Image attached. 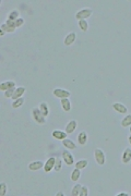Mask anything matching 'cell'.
Listing matches in <instances>:
<instances>
[{
    "mask_svg": "<svg viewBox=\"0 0 131 196\" xmlns=\"http://www.w3.org/2000/svg\"><path fill=\"white\" fill-rule=\"evenodd\" d=\"M92 12H93L92 9H90V8H84V9L80 10V11L75 14V18H77L79 21H81V20H85L92 15Z\"/></svg>",
    "mask_w": 131,
    "mask_h": 196,
    "instance_id": "obj_3",
    "label": "cell"
},
{
    "mask_svg": "<svg viewBox=\"0 0 131 196\" xmlns=\"http://www.w3.org/2000/svg\"><path fill=\"white\" fill-rule=\"evenodd\" d=\"M56 195H57V196H62V195H64V193H62V192H58Z\"/></svg>",
    "mask_w": 131,
    "mask_h": 196,
    "instance_id": "obj_34",
    "label": "cell"
},
{
    "mask_svg": "<svg viewBox=\"0 0 131 196\" xmlns=\"http://www.w3.org/2000/svg\"><path fill=\"white\" fill-rule=\"evenodd\" d=\"M61 168H62V159L60 158H56V162H55V171H60Z\"/></svg>",
    "mask_w": 131,
    "mask_h": 196,
    "instance_id": "obj_26",
    "label": "cell"
},
{
    "mask_svg": "<svg viewBox=\"0 0 131 196\" xmlns=\"http://www.w3.org/2000/svg\"><path fill=\"white\" fill-rule=\"evenodd\" d=\"M81 189H82V185L81 184H75L71 191V195L72 196H80L81 193Z\"/></svg>",
    "mask_w": 131,
    "mask_h": 196,
    "instance_id": "obj_21",
    "label": "cell"
},
{
    "mask_svg": "<svg viewBox=\"0 0 131 196\" xmlns=\"http://www.w3.org/2000/svg\"><path fill=\"white\" fill-rule=\"evenodd\" d=\"M16 87H12V88L8 89V91H6L4 92V96H6V98H12L13 94H14V92H16Z\"/></svg>",
    "mask_w": 131,
    "mask_h": 196,
    "instance_id": "obj_28",
    "label": "cell"
},
{
    "mask_svg": "<svg viewBox=\"0 0 131 196\" xmlns=\"http://www.w3.org/2000/svg\"><path fill=\"white\" fill-rule=\"evenodd\" d=\"M24 93H25V87L20 86V87H18V88L16 89V92H14V94H13V96H12V99L16 100V99H18V98H21Z\"/></svg>",
    "mask_w": 131,
    "mask_h": 196,
    "instance_id": "obj_16",
    "label": "cell"
},
{
    "mask_svg": "<svg viewBox=\"0 0 131 196\" xmlns=\"http://www.w3.org/2000/svg\"><path fill=\"white\" fill-rule=\"evenodd\" d=\"M87 159H81V160H79V161L75 164V168H79V169H85V168L87 167Z\"/></svg>",
    "mask_w": 131,
    "mask_h": 196,
    "instance_id": "obj_23",
    "label": "cell"
},
{
    "mask_svg": "<svg viewBox=\"0 0 131 196\" xmlns=\"http://www.w3.org/2000/svg\"><path fill=\"white\" fill-rule=\"evenodd\" d=\"M18 19H19V11H18V10H12V11L8 14V20L16 21V20H18Z\"/></svg>",
    "mask_w": 131,
    "mask_h": 196,
    "instance_id": "obj_22",
    "label": "cell"
},
{
    "mask_svg": "<svg viewBox=\"0 0 131 196\" xmlns=\"http://www.w3.org/2000/svg\"><path fill=\"white\" fill-rule=\"evenodd\" d=\"M77 39V34L74 32H71L64 37V45L66 46H71V45L73 44L74 41Z\"/></svg>",
    "mask_w": 131,
    "mask_h": 196,
    "instance_id": "obj_8",
    "label": "cell"
},
{
    "mask_svg": "<svg viewBox=\"0 0 131 196\" xmlns=\"http://www.w3.org/2000/svg\"><path fill=\"white\" fill-rule=\"evenodd\" d=\"M77 125H78V122L75 120L69 121L67 124V127H66V131H64V132L67 133L68 135H69V134H72V133L75 131V129H77Z\"/></svg>",
    "mask_w": 131,
    "mask_h": 196,
    "instance_id": "obj_7",
    "label": "cell"
},
{
    "mask_svg": "<svg viewBox=\"0 0 131 196\" xmlns=\"http://www.w3.org/2000/svg\"><path fill=\"white\" fill-rule=\"evenodd\" d=\"M121 160L124 164H129L131 161V148H126L122 154Z\"/></svg>",
    "mask_w": 131,
    "mask_h": 196,
    "instance_id": "obj_13",
    "label": "cell"
},
{
    "mask_svg": "<svg viewBox=\"0 0 131 196\" xmlns=\"http://www.w3.org/2000/svg\"><path fill=\"white\" fill-rule=\"evenodd\" d=\"M112 108H114L117 112H119V113H127V111H128V109H127V107H126L125 105L120 104V102H115V104H112Z\"/></svg>",
    "mask_w": 131,
    "mask_h": 196,
    "instance_id": "obj_10",
    "label": "cell"
},
{
    "mask_svg": "<svg viewBox=\"0 0 131 196\" xmlns=\"http://www.w3.org/2000/svg\"><path fill=\"white\" fill-rule=\"evenodd\" d=\"M87 195H89V189H87V186H82L80 196H87Z\"/></svg>",
    "mask_w": 131,
    "mask_h": 196,
    "instance_id": "obj_30",
    "label": "cell"
},
{
    "mask_svg": "<svg viewBox=\"0 0 131 196\" xmlns=\"http://www.w3.org/2000/svg\"><path fill=\"white\" fill-rule=\"evenodd\" d=\"M23 104H24V99H23L22 97L18 98V99H16V100L12 102V108H14V109H16V108H20Z\"/></svg>",
    "mask_w": 131,
    "mask_h": 196,
    "instance_id": "obj_24",
    "label": "cell"
},
{
    "mask_svg": "<svg viewBox=\"0 0 131 196\" xmlns=\"http://www.w3.org/2000/svg\"><path fill=\"white\" fill-rule=\"evenodd\" d=\"M32 117L34 121H36L38 124H45L46 123V117L42 113V111L39 110V108H33L32 109Z\"/></svg>",
    "mask_w": 131,
    "mask_h": 196,
    "instance_id": "obj_1",
    "label": "cell"
},
{
    "mask_svg": "<svg viewBox=\"0 0 131 196\" xmlns=\"http://www.w3.org/2000/svg\"><path fill=\"white\" fill-rule=\"evenodd\" d=\"M78 142L80 145H85L87 143V133L85 131H82V132L79 133L78 135Z\"/></svg>",
    "mask_w": 131,
    "mask_h": 196,
    "instance_id": "obj_14",
    "label": "cell"
},
{
    "mask_svg": "<svg viewBox=\"0 0 131 196\" xmlns=\"http://www.w3.org/2000/svg\"><path fill=\"white\" fill-rule=\"evenodd\" d=\"M51 135H53V137H55L56 139H67V133L66 132H62V131L60 130H55L53 131V133H51Z\"/></svg>",
    "mask_w": 131,
    "mask_h": 196,
    "instance_id": "obj_11",
    "label": "cell"
},
{
    "mask_svg": "<svg viewBox=\"0 0 131 196\" xmlns=\"http://www.w3.org/2000/svg\"><path fill=\"white\" fill-rule=\"evenodd\" d=\"M6 24L8 26H10V27H12V29H16V21H11V20H7Z\"/></svg>",
    "mask_w": 131,
    "mask_h": 196,
    "instance_id": "obj_31",
    "label": "cell"
},
{
    "mask_svg": "<svg viewBox=\"0 0 131 196\" xmlns=\"http://www.w3.org/2000/svg\"><path fill=\"white\" fill-rule=\"evenodd\" d=\"M128 142H129V144L131 145V134L129 135V137H128Z\"/></svg>",
    "mask_w": 131,
    "mask_h": 196,
    "instance_id": "obj_36",
    "label": "cell"
},
{
    "mask_svg": "<svg viewBox=\"0 0 131 196\" xmlns=\"http://www.w3.org/2000/svg\"><path fill=\"white\" fill-rule=\"evenodd\" d=\"M81 177V169H79V168H75L72 172H71V175H70V179L73 182H77L79 179H80Z\"/></svg>",
    "mask_w": 131,
    "mask_h": 196,
    "instance_id": "obj_17",
    "label": "cell"
},
{
    "mask_svg": "<svg viewBox=\"0 0 131 196\" xmlns=\"http://www.w3.org/2000/svg\"><path fill=\"white\" fill-rule=\"evenodd\" d=\"M0 29H2V31H4V32H8V33H13L14 31H16V29H12V27L8 26L6 23L1 24V26H0Z\"/></svg>",
    "mask_w": 131,
    "mask_h": 196,
    "instance_id": "obj_27",
    "label": "cell"
},
{
    "mask_svg": "<svg viewBox=\"0 0 131 196\" xmlns=\"http://www.w3.org/2000/svg\"><path fill=\"white\" fill-rule=\"evenodd\" d=\"M43 167H44V164L42 161H34L29 164V169L32 171H37L39 169H42Z\"/></svg>",
    "mask_w": 131,
    "mask_h": 196,
    "instance_id": "obj_15",
    "label": "cell"
},
{
    "mask_svg": "<svg viewBox=\"0 0 131 196\" xmlns=\"http://www.w3.org/2000/svg\"><path fill=\"white\" fill-rule=\"evenodd\" d=\"M62 145H64L67 149H70V150H73V149L77 148V145H75V143L72 142V141H71V139H62Z\"/></svg>",
    "mask_w": 131,
    "mask_h": 196,
    "instance_id": "obj_12",
    "label": "cell"
},
{
    "mask_svg": "<svg viewBox=\"0 0 131 196\" xmlns=\"http://www.w3.org/2000/svg\"><path fill=\"white\" fill-rule=\"evenodd\" d=\"M131 125V114L126 116L124 119L121 120V127H128Z\"/></svg>",
    "mask_w": 131,
    "mask_h": 196,
    "instance_id": "obj_20",
    "label": "cell"
},
{
    "mask_svg": "<svg viewBox=\"0 0 131 196\" xmlns=\"http://www.w3.org/2000/svg\"><path fill=\"white\" fill-rule=\"evenodd\" d=\"M12 87H16L14 81H4V82H2L0 84V89L3 91V92H6V91L12 88Z\"/></svg>",
    "mask_w": 131,
    "mask_h": 196,
    "instance_id": "obj_9",
    "label": "cell"
},
{
    "mask_svg": "<svg viewBox=\"0 0 131 196\" xmlns=\"http://www.w3.org/2000/svg\"><path fill=\"white\" fill-rule=\"evenodd\" d=\"M130 133H131V125H130Z\"/></svg>",
    "mask_w": 131,
    "mask_h": 196,
    "instance_id": "obj_37",
    "label": "cell"
},
{
    "mask_svg": "<svg viewBox=\"0 0 131 196\" xmlns=\"http://www.w3.org/2000/svg\"><path fill=\"white\" fill-rule=\"evenodd\" d=\"M55 162H56V158L55 157H50L47 159V161L44 164V171L45 172H50L55 168Z\"/></svg>",
    "mask_w": 131,
    "mask_h": 196,
    "instance_id": "obj_6",
    "label": "cell"
},
{
    "mask_svg": "<svg viewBox=\"0 0 131 196\" xmlns=\"http://www.w3.org/2000/svg\"><path fill=\"white\" fill-rule=\"evenodd\" d=\"M39 110L42 111V113L44 114V117H48V114H49V109H48V105L47 102H41L39 105Z\"/></svg>",
    "mask_w": 131,
    "mask_h": 196,
    "instance_id": "obj_19",
    "label": "cell"
},
{
    "mask_svg": "<svg viewBox=\"0 0 131 196\" xmlns=\"http://www.w3.org/2000/svg\"><path fill=\"white\" fill-rule=\"evenodd\" d=\"M61 107L64 111H70L71 110V102L68 98H62L61 99Z\"/></svg>",
    "mask_w": 131,
    "mask_h": 196,
    "instance_id": "obj_18",
    "label": "cell"
},
{
    "mask_svg": "<svg viewBox=\"0 0 131 196\" xmlns=\"http://www.w3.org/2000/svg\"><path fill=\"white\" fill-rule=\"evenodd\" d=\"M53 94L57 98H60V99L70 97V95H71L70 92H68V91H66V89H64V88H55Z\"/></svg>",
    "mask_w": 131,
    "mask_h": 196,
    "instance_id": "obj_4",
    "label": "cell"
},
{
    "mask_svg": "<svg viewBox=\"0 0 131 196\" xmlns=\"http://www.w3.org/2000/svg\"><path fill=\"white\" fill-rule=\"evenodd\" d=\"M62 159H64V161L68 166H71V164H74L73 156H72V154L69 150H64V153H62Z\"/></svg>",
    "mask_w": 131,
    "mask_h": 196,
    "instance_id": "obj_5",
    "label": "cell"
},
{
    "mask_svg": "<svg viewBox=\"0 0 131 196\" xmlns=\"http://www.w3.org/2000/svg\"><path fill=\"white\" fill-rule=\"evenodd\" d=\"M94 157H95V160L96 162L99 164V166H103V164H105V154L103 152L101 148H96L94 150Z\"/></svg>",
    "mask_w": 131,
    "mask_h": 196,
    "instance_id": "obj_2",
    "label": "cell"
},
{
    "mask_svg": "<svg viewBox=\"0 0 131 196\" xmlns=\"http://www.w3.org/2000/svg\"><path fill=\"white\" fill-rule=\"evenodd\" d=\"M23 23H24V20H23L22 18H19L18 20H16V27H20V26H22Z\"/></svg>",
    "mask_w": 131,
    "mask_h": 196,
    "instance_id": "obj_32",
    "label": "cell"
},
{
    "mask_svg": "<svg viewBox=\"0 0 131 196\" xmlns=\"http://www.w3.org/2000/svg\"><path fill=\"white\" fill-rule=\"evenodd\" d=\"M118 196H128L129 194L128 193H125V192H121V193H119V194H117Z\"/></svg>",
    "mask_w": 131,
    "mask_h": 196,
    "instance_id": "obj_33",
    "label": "cell"
},
{
    "mask_svg": "<svg viewBox=\"0 0 131 196\" xmlns=\"http://www.w3.org/2000/svg\"><path fill=\"white\" fill-rule=\"evenodd\" d=\"M79 26H80V29H82L83 32H87V29H89V24H87V20H81V21H79Z\"/></svg>",
    "mask_w": 131,
    "mask_h": 196,
    "instance_id": "obj_25",
    "label": "cell"
},
{
    "mask_svg": "<svg viewBox=\"0 0 131 196\" xmlns=\"http://www.w3.org/2000/svg\"><path fill=\"white\" fill-rule=\"evenodd\" d=\"M4 31H2V29H0V35H1V36H3V35H4Z\"/></svg>",
    "mask_w": 131,
    "mask_h": 196,
    "instance_id": "obj_35",
    "label": "cell"
},
{
    "mask_svg": "<svg viewBox=\"0 0 131 196\" xmlns=\"http://www.w3.org/2000/svg\"><path fill=\"white\" fill-rule=\"evenodd\" d=\"M6 192H7V185L4 182H1L0 183V195L3 196L6 195Z\"/></svg>",
    "mask_w": 131,
    "mask_h": 196,
    "instance_id": "obj_29",
    "label": "cell"
}]
</instances>
